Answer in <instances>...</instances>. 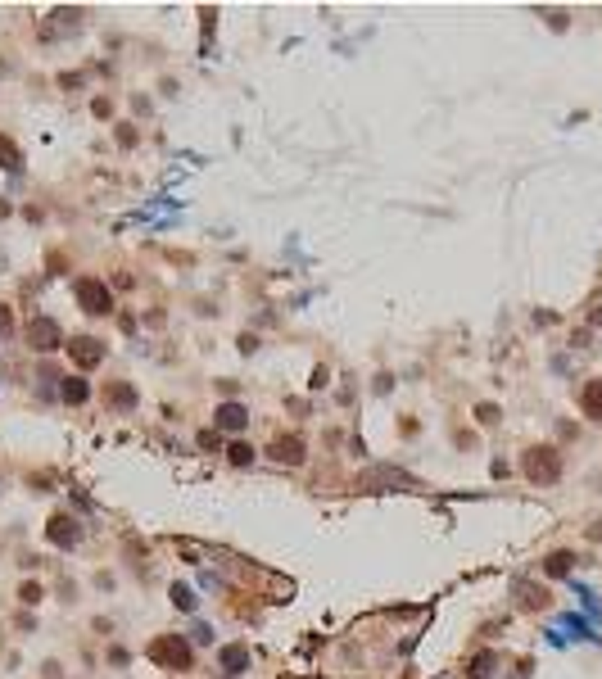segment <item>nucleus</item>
I'll list each match as a JSON object with an SVG mask.
<instances>
[{
  "mask_svg": "<svg viewBox=\"0 0 602 679\" xmlns=\"http://www.w3.org/2000/svg\"><path fill=\"white\" fill-rule=\"evenodd\" d=\"M521 471H525L530 485H557L561 480V453L552 449V444H534V449H525Z\"/></svg>",
  "mask_w": 602,
  "mask_h": 679,
  "instance_id": "1",
  "label": "nucleus"
},
{
  "mask_svg": "<svg viewBox=\"0 0 602 679\" xmlns=\"http://www.w3.org/2000/svg\"><path fill=\"white\" fill-rule=\"evenodd\" d=\"M150 661L168 665V670H190L195 652H190V643H186L181 634H158L154 643H150Z\"/></svg>",
  "mask_w": 602,
  "mask_h": 679,
  "instance_id": "2",
  "label": "nucleus"
},
{
  "mask_svg": "<svg viewBox=\"0 0 602 679\" xmlns=\"http://www.w3.org/2000/svg\"><path fill=\"white\" fill-rule=\"evenodd\" d=\"M72 294H77L82 313H91V317H104V313H114V294H109V286H104L100 277H82L77 286H72Z\"/></svg>",
  "mask_w": 602,
  "mask_h": 679,
  "instance_id": "3",
  "label": "nucleus"
},
{
  "mask_svg": "<svg viewBox=\"0 0 602 679\" xmlns=\"http://www.w3.org/2000/svg\"><path fill=\"white\" fill-rule=\"evenodd\" d=\"M28 344L36 353H55L59 344H64V331H59L55 317H32L28 322Z\"/></svg>",
  "mask_w": 602,
  "mask_h": 679,
  "instance_id": "4",
  "label": "nucleus"
},
{
  "mask_svg": "<svg viewBox=\"0 0 602 679\" xmlns=\"http://www.w3.org/2000/svg\"><path fill=\"white\" fill-rule=\"evenodd\" d=\"M68 358L82 367V372H91V367L104 363V344L95 340V336H72V340H68Z\"/></svg>",
  "mask_w": 602,
  "mask_h": 679,
  "instance_id": "5",
  "label": "nucleus"
},
{
  "mask_svg": "<svg viewBox=\"0 0 602 679\" xmlns=\"http://www.w3.org/2000/svg\"><path fill=\"white\" fill-rule=\"evenodd\" d=\"M267 458L281 462V466H303L308 453H303V439L299 435H276L272 444H267Z\"/></svg>",
  "mask_w": 602,
  "mask_h": 679,
  "instance_id": "6",
  "label": "nucleus"
},
{
  "mask_svg": "<svg viewBox=\"0 0 602 679\" xmlns=\"http://www.w3.org/2000/svg\"><path fill=\"white\" fill-rule=\"evenodd\" d=\"M394 485H412V476H408V471H399V466H376V471L358 476V489H367V493H376V489H394Z\"/></svg>",
  "mask_w": 602,
  "mask_h": 679,
  "instance_id": "7",
  "label": "nucleus"
},
{
  "mask_svg": "<svg viewBox=\"0 0 602 679\" xmlns=\"http://www.w3.org/2000/svg\"><path fill=\"white\" fill-rule=\"evenodd\" d=\"M45 535H50L55 548H72V543L82 539V525L72 521L68 512H55V516H50V525H45Z\"/></svg>",
  "mask_w": 602,
  "mask_h": 679,
  "instance_id": "8",
  "label": "nucleus"
},
{
  "mask_svg": "<svg viewBox=\"0 0 602 679\" xmlns=\"http://www.w3.org/2000/svg\"><path fill=\"white\" fill-rule=\"evenodd\" d=\"M213 426H217V430H244V426H249V407L236 403V399H227V403L213 412Z\"/></svg>",
  "mask_w": 602,
  "mask_h": 679,
  "instance_id": "9",
  "label": "nucleus"
},
{
  "mask_svg": "<svg viewBox=\"0 0 602 679\" xmlns=\"http://www.w3.org/2000/svg\"><path fill=\"white\" fill-rule=\"evenodd\" d=\"M217 665H222V675H244L249 670V648L244 643H227L217 652Z\"/></svg>",
  "mask_w": 602,
  "mask_h": 679,
  "instance_id": "10",
  "label": "nucleus"
},
{
  "mask_svg": "<svg viewBox=\"0 0 602 679\" xmlns=\"http://www.w3.org/2000/svg\"><path fill=\"white\" fill-rule=\"evenodd\" d=\"M50 18H55V23H45V28H41V36H45V41H55L59 32H77V23H82V9H55Z\"/></svg>",
  "mask_w": 602,
  "mask_h": 679,
  "instance_id": "11",
  "label": "nucleus"
},
{
  "mask_svg": "<svg viewBox=\"0 0 602 679\" xmlns=\"http://www.w3.org/2000/svg\"><path fill=\"white\" fill-rule=\"evenodd\" d=\"M104 403L109 407H118V412H131L141 399H136V390L127 385V380H114V385H104Z\"/></svg>",
  "mask_w": 602,
  "mask_h": 679,
  "instance_id": "12",
  "label": "nucleus"
},
{
  "mask_svg": "<svg viewBox=\"0 0 602 679\" xmlns=\"http://www.w3.org/2000/svg\"><path fill=\"white\" fill-rule=\"evenodd\" d=\"M512 594L521 598V607H525V611H539V607H548V589L530 584V579H516V584H512Z\"/></svg>",
  "mask_w": 602,
  "mask_h": 679,
  "instance_id": "13",
  "label": "nucleus"
},
{
  "mask_svg": "<svg viewBox=\"0 0 602 679\" xmlns=\"http://www.w3.org/2000/svg\"><path fill=\"white\" fill-rule=\"evenodd\" d=\"M580 407H584V417H588V422H602V376H598V380H588V385L580 390Z\"/></svg>",
  "mask_w": 602,
  "mask_h": 679,
  "instance_id": "14",
  "label": "nucleus"
},
{
  "mask_svg": "<svg viewBox=\"0 0 602 679\" xmlns=\"http://www.w3.org/2000/svg\"><path fill=\"white\" fill-rule=\"evenodd\" d=\"M59 394H64V403H86L91 399V385H86L82 376H68L64 385H59Z\"/></svg>",
  "mask_w": 602,
  "mask_h": 679,
  "instance_id": "15",
  "label": "nucleus"
},
{
  "mask_svg": "<svg viewBox=\"0 0 602 679\" xmlns=\"http://www.w3.org/2000/svg\"><path fill=\"white\" fill-rule=\"evenodd\" d=\"M0 168H5V172H18L23 168V150L9 141V136H0Z\"/></svg>",
  "mask_w": 602,
  "mask_h": 679,
  "instance_id": "16",
  "label": "nucleus"
},
{
  "mask_svg": "<svg viewBox=\"0 0 602 679\" xmlns=\"http://www.w3.org/2000/svg\"><path fill=\"white\" fill-rule=\"evenodd\" d=\"M571 566H575V557H571V552H548L544 571H548L552 579H561V575H571Z\"/></svg>",
  "mask_w": 602,
  "mask_h": 679,
  "instance_id": "17",
  "label": "nucleus"
},
{
  "mask_svg": "<svg viewBox=\"0 0 602 679\" xmlns=\"http://www.w3.org/2000/svg\"><path fill=\"white\" fill-rule=\"evenodd\" d=\"M494 665H498V657H494V652H480V657H471V665H466V675H471V679H489V675H494Z\"/></svg>",
  "mask_w": 602,
  "mask_h": 679,
  "instance_id": "18",
  "label": "nucleus"
},
{
  "mask_svg": "<svg viewBox=\"0 0 602 679\" xmlns=\"http://www.w3.org/2000/svg\"><path fill=\"white\" fill-rule=\"evenodd\" d=\"M227 458L236 462V466H249V462H254V449H249V444H244V439H236V444H231V449H227Z\"/></svg>",
  "mask_w": 602,
  "mask_h": 679,
  "instance_id": "19",
  "label": "nucleus"
},
{
  "mask_svg": "<svg viewBox=\"0 0 602 679\" xmlns=\"http://www.w3.org/2000/svg\"><path fill=\"white\" fill-rule=\"evenodd\" d=\"M172 607H181V611H195V594L186 584H172Z\"/></svg>",
  "mask_w": 602,
  "mask_h": 679,
  "instance_id": "20",
  "label": "nucleus"
},
{
  "mask_svg": "<svg viewBox=\"0 0 602 679\" xmlns=\"http://www.w3.org/2000/svg\"><path fill=\"white\" fill-rule=\"evenodd\" d=\"M195 444H200L204 453H217V449H222V435H217V426H213V430H200V435H195Z\"/></svg>",
  "mask_w": 602,
  "mask_h": 679,
  "instance_id": "21",
  "label": "nucleus"
},
{
  "mask_svg": "<svg viewBox=\"0 0 602 679\" xmlns=\"http://www.w3.org/2000/svg\"><path fill=\"white\" fill-rule=\"evenodd\" d=\"M41 598H45V594H41V584H36V579H28V584H18V602H28V607H36Z\"/></svg>",
  "mask_w": 602,
  "mask_h": 679,
  "instance_id": "22",
  "label": "nucleus"
},
{
  "mask_svg": "<svg viewBox=\"0 0 602 679\" xmlns=\"http://www.w3.org/2000/svg\"><path fill=\"white\" fill-rule=\"evenodd\" d=\"M498 417H502L498 403H480V407H475V422H480V426H498Z\"/></svg>",
  "mask_w": 602,
  "mask_h": 679,
  "instance_id": "23",
  "label": "nucleus"
},
{
  "mask_svg": "<svg viewBox=\"0 0 602 679\" xmlns=\"http://www.w3.org/2000/svg\"><path fill=\"white\" fill-rule=\"evenodd\" d=\"M118 145H122V150L136 145V127H131V122H118Z\"/></svg>",
  "mask_w": 602,
  "mask_h": 679,
  "instance_id": "24",
  "label": "nucleus"
},
{
  "mask_svg": "<svg viewBox=\"0 0 602 679\" xmlns=\"http://www.w3.org/2000/svg\"><path fill=\"white\" fill-rule=\"evenodd\" d=\"M9 336H14V317H9V308L0 304V340H9Z\"/></svg>",
  "mask_w": 602,
  "mask_h": 679,
  "instance_id": "25",
  "label": "nucleus"
},
{
  "mask_svg": "<svg viewBox=\"0 0 602 679\" xmlns=\"http://www.w3.org/2000/svg\"><path fill=\"white\" fill-rule=\"evenodd\" d=\"M177 552H181V557H190V562H195V557H204V548H200V543H186V539L177 543Z\"/></svg>",
  "mask_w": 602,
  "mask_h": 679,
  "instance_id": "26",
  "label": "nucleus"
},
{
  "mask_svg": "<svg viewBox=\"0 0 602 679\" xmlns=\"http://www.w3.org/2000/svg\"><path fill=\"white\" fill-rule=\"evenodd\" d=\"M91 109H95V118H109V114H114V105H109V100H104V95H100V100H95Z\"/></svg>",
  "mask_w": 602,
  "mask_h": 679,
  "instance_id": "27",
  "label": "nucleus"
},
{
  "mask_svg": "<svg viewBox=\"0 0 602 679\" xmlns=\"http://www.w3.org/2000/svg\"><path fill=\"white\" fill-rule=\"evenodd\" d=\"M326 380H330V372H326V367H317V372H313V380H308V385H313V390H322V385H326Z\"/></svg>",
  "mask_w": 602,
  "mask_h": 679,
  "instance_id": "28",
  "label": "nucleus"
},
{
  "mask_svg": "<svg viewBox=\"0 0 602 679\" xmlns=\"http://www.w3.org/2000/svg\"><path fill=\"white\" fill-rule=\"evenodd\" d=\"M59 86H64V91H72V86H82V77H77V73H64V77H59Z\"/></svg>",
  "mask_w": 602,
  "mask_h": 679,
  "instance_id": "29",
  "label": "nucleus"
},
{
  "mask_svg": "<svg viewBox=\"0 0 602 679\" xmlns=\"http://www.w3.org/2000/svg\"><path fill=\"white\" fill-rule=\"evenodd\" d=\"M588 539H593V543H602V521H598V525H588Z\"/></svg>",
  "mask_w": 602,
  "mask_h": 679,
  "instance_id": "30",
  "label": "nucleus"
}]
</instances>
